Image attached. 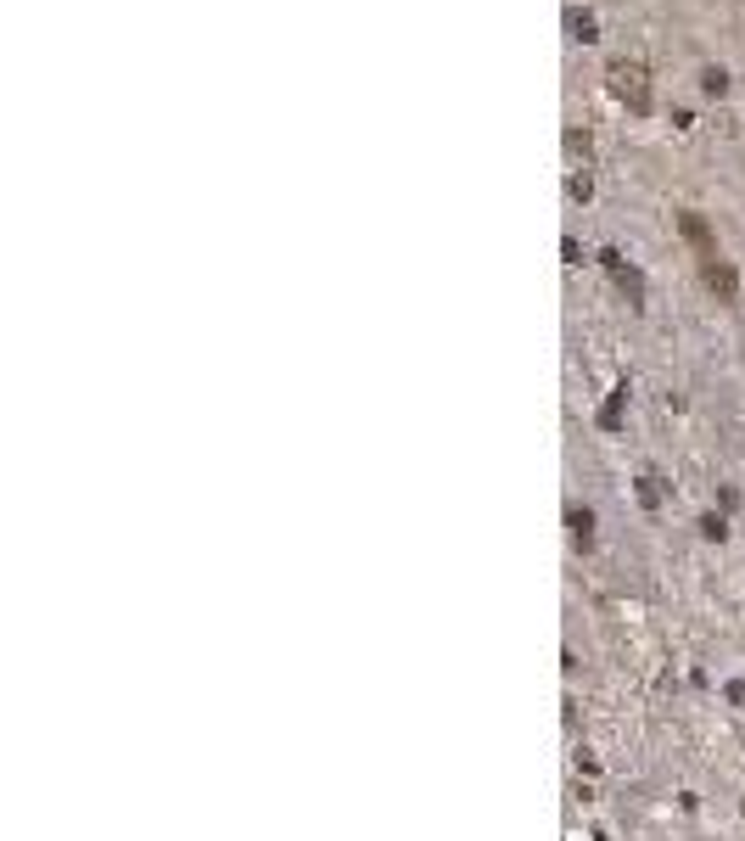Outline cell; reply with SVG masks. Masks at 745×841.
<instances>
[{
	"instance_id": "obj_1",
	"label": "cell",
	"mask_w": 745,
	"mask_h": 841,
	"mask_svg": "<svg viewBox=\"0 0 745 841\" xmlns=\"http://www.w3.org/2000/svg\"><path fill=\"white\" fill-rule=\"evenodd\" d=\"M605 90H611V101L617 107H628L633 118H645L650 113V68L639 57H611L605 62Z\"/></svg>"
},
{
	"instance_id": "obj_2",
	"label": "cell",
	"mask_w": 745,
	"mask_h": 841,
	"mask_svg": "<svg viewBox=\"0 0 745 841\" xmlns=\"http://www.w3.org/2000/svg\"><path fill=\"white\" fill-rule=\"evenodd\" d=\"M566 34H572V40H583V45H594V40H600V23H594V12L572 6V12H566Z\"/></svg>"
},
{
	"instance_id": "obj_3",
	"label": "cell",
	"mask_w": 745,
	"mask_h": 841,
	"mask_svg": "<svg viewBox=\"0 0 745 841\" xmlns=\"http://www.w3.org/2000/svg\"><path fill=\"white\" fill-rule=\"evenodd\" d=\"M566 152H572V157H583V163H589V152H594L589 129H566Z\"/></svg>"
},
{
	"instance_id": "obj_4",
	"label": "cell",
	"mask_w": 745,
	"mask_h": 841,
	"mask_svg": "<svg viewBox=\"0 0 745 841\" xmlns=\"http://www.w3.org/2000/svg\"><path fill=\"white\" fill-rule=\"evenodd\" d=\"M701 90H706V96H723V90H729V73H723V68H701Z\"/></svg>"
},
{
	"instance_id": "obj_5",
	"label": "cell",
	"mask_w": 745,
	"mask_h": 841,
	"mask_svg": "<svg viewBox=\"0 0 745 841\" xmlns=\"http://www.w3.org/2000/svg\"><path fill=\"white\" fill-rule=\"evenodd\" d=\"M684 236H689V242H701V247H706V219H701V214H684Z\"/></svg>"
},
{
	"instance_id": "obj_6",
	"label": "cell",
	"mask_w": 745,
	"mask_h": 841,
	"mask_svg": "<svg viewBox=\"0 0 745 841\" xmlns=\"http://www.w3.org/2000/svg\"><path fill=\"white\" fill-rule=\"evenodd\" d=\"M566 191H572V197H577V202H589L594 180H589V174H572V180H566Z\"/></svg>"
}]
</instances>
